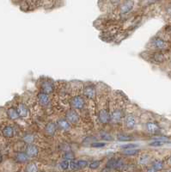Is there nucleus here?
<instances>
[{
  "label": "nucleus",
  "mask_w": 171,
  "mask_h": 172,
  "mask_svg": "<svg viewBox=\"0 0 171 172\" xmlns=\"http://www.w3.org/2000/svg\"><path fill=\"white\" fill-rule=\"evenodd\" d=\"M147 161H148V157H147L146 155H145V156H142V157H140V161H139V163H142V164H144V163H145Z\"/></svg>",
  "instance_id": "33"
},
{
  "label": "nucleus",
  "mask_w": 171,
  "mask_h": 172,
  "mask_svg": "<svg viewBox=\"0 0 171 172\" xmlns=\"http://www.w3.org/2000/svg\"><path fill=\"white\" fill-rule=\"evenodd\" d=\"M166 172H171V170H168V171H166Z\"/></svg>",
  "instance_id": "37"
},
{
  "label": "nucleus",
  "mask_w": 171,
  "mask_h": 172,
  "mask_svg": "<svg viewBox=\"0 0 171 172\" xmlns=\"http://www.w3.org/2000/svg\"><path fill=\"white\" fill-rule=\"evenodd\" d=\"M166 143H169V141L156 139V140H155V141L151 142V143L149 144V146H163V145H164V144H166Z\"/></svg>",
  "instance_id": "25"
},
{
  "label": "nucleus",
  "mask_w": 171,
  "mask_h": 172,
  "mask_svg": "<svg viewBox=\"0 0 171 172\" xmlns=\"http://www.w3.org/2000/svg\"><path fill=\"white\" fill-rule=\"evenodd\" d=\"M57 124L54 122H49L46 126V132L49 135V136H53L55 134L56 131H57Z\"/></svg>",
  "instance_id": "18"
},
{
  "label": "nucleus",
  "mask_w": 171,
  "mask_h": 172,
  "mask_svg": "<svg viewBox=\"0 0 171 172\" xmlns=\"http://www.w3.org/2000/svg\"><path fill=\"white\" fill-rule=\"evenodd\" d=\"M100 165H101V161L96 160V161H93L92 163H91L89 164V167L91 168V170H96V169L100 167Z\"/></svg>",
  "instance_id": "26"
},
{
  "label": "nucleus",
  "mask_w": 171,
  "mask_h": 172,
  "mask_svg": "<svg viewBox=\"0 0 171 172\" xmlns=\"http://www.w3.org/2000/svg\"><path fill=\"white\" fill-rule=\"evenodd\" d=\"M146 131L151 134H158L160 132V127L155 122H147L145 125Z\"/></svg>",
  "instance_id": "11"
},
{
  "label": "nucleus",
  "mask_w": 171,
  "mask_h": 172,
  "mask_svg": "<svg viewBox=\"0 0 171 172\" xmlns=\"http://www.w3.org/2000/svg\"><path fill=\"white\" fill-rule=\"evenodd\" d=\"M139 152V150L138 149H131V150H127V151H125L124 154L126 155V156H134Z\"/></svg>",
  "instance_id": "27"
},
{
  "label": "nucleus",
  "mask_w": 171,
  "mask_h": 172,
  "mask_svg": "<svg viewBox=\"0 0 171 172\" xmlns=\"http://www.w3.org/2000/svg\"><path fill=\"white\" fill-rule=\"evenodd\" d=\"M152 44L158 50H164L168 47V43L161 38H155L152 41Z\"/></svg>",
  "instance_id": "14"
},
{
  "label": "nucleus",
  "mask_w": 171,
  "mask_h": 172,
  "mask_svg": "<svg viewBox=\"0 0 171 172\" xmlns=\"http://www.w3.org/2000/svg\"><path fill=\"white\" fill-rule=\"evenodd\" d=\"M77 164L78 170L79 169H84V168L87 167L89 165L88 162L85 161V160H78V161H77Z\"/></svg>",
  "instance_id": "28"
},
{
  "label": "nucleus",
  "mask_w": 171,
  "mask_h": 172,
  "mask_svg": "<svg viewBox=\"0 0 171 172\" xmlns=\"http://www.w3.org/2000/svg\"><path fill=\"white\" fill-rule=\"evenodd\" d=\"M152 169L156 171H160L163 169V163L161 160H155L152 163Z\"/></svg>",
  "instance_id": "20"
},
{
  "label": "nucleus",
  "mask_w": 171,
  "mask_h": 172,
  "mask_svg": "<svg viewBox=\"0 0 171 172\" xmlns=\"http://www.w3.org/2000/svg\"><path fill=\"white\" fill-rule=\"evenodd\" d=\"M169 163L171 164V156L169 157Z\"/></svg>",
  "instance_id": "36"
},
{
  "label": "nucleus",
  "mask_w": 171,
  "mask_h": 172,
  "mask_svg": "<svg viewBox=\"0 0 171 172\" xmlns=\"http://www.w3.org/2000/svg\"><path fill=\"white\" fill-rule=\"evenodd\" d=\"M26 172H38V167L34 163H30L26 166Z\"/></svg>",
  "instance_id": "23"
},
{
  "label": "nucleus",
  "mask_w": 171,
  "mask_h": 172,
  "mask_svg": "<svg viewBox=\"0 0 171 172\" xmlns=\"http://www.w3.org/2000/svg\"><path fill=\"white\" fill-rule=\"evenodd\" d=\"M26 153L29 157H37V155L39 153V149H38V147L35 145H33V144L29 145L26 148Z\"/></svg>",
  "instance_id": "16"
},
{
  "label": "nucleus",
  "mask_w": 171,
  "mask_h": 172,
  "mask_svg": "<svg viewBox=\"0 0 171 172\" xmlns=\"http://www.w3.org/2000/svg\"><path fill=\"white\" fill-rule=\"evenodd\" d=\"M60 168L63 170H66L70 168V161H66V160H63L60 164Z\"/></svg>",
  "instance_id": "29"
},
{
  "label": "nucleus",
  "mask_w": 171,
  "mask_h": 172,
  "mask_svg": "<svg viewBox=\"0 0 171 172\" xmlns=\"http://www.w3.org/2000/svg\"><path fill=\"white\" fill-rule=\"evenodd\" d=\"M117 139L120 141H130L132 138L130 135H127V134H125V133H121V134H119L117 136Z\"/></svg>",
  "instance_id": "24"
},
{
  "label": "nucleus",
  "mask_w": 171,
  "mask_h": 172,
  "mask_svg": "<svg viewBox=\"0 0 171 172\" xmlns=\"http://www.w3.org/2000/svg\"><path fill=\"white\" fill-rule=\"evenodd\" d=\"M3 160H4V156L2 153H0V163L3 162Z\"/></svg>",
  "instance_id": "35"
},
{
  "label": "nucleus",
  "mask_w": 171,
  "mask_h": 172,
  "mask_svg": "<svg viewBox=\"0 0 171 172\" xmlns=\"http://www.w3.org/2000/svg\"><path fill=\"white\" fill-rule=\"evenodd\" d=\"M98 119L101 124H108L111 122L110 111L107 108H103L98 111Z\"/></svg>",
  "instance_id": "4"
},
{
  "label": "nucleus",
  "mask_w": 171,
  "mask_h": 172,
  "mask_svg": "<svg viewBox=\"0 0 171 172\" xmlns=\"http://www.w3.org/2000/svg\"><path fill=\"white\" fill-rule=\"evenodd\" d=\"M5 113H6V115L8 117V119H10V121H16L19 118V115L17 114V110H16L15 107H14L13 105L7 107L6 109H5Z\"/></svg>",
  "instance_id": "8"
},
{
  "label": "nucleus",
  "mask_w": 171,
  "mask_h": 172,
  "mask_svg": "<svg viewBox=\"0 0 171 172\" xmlns=\"http://www.w3.org/2000/svg\"><path fill=\"white\" fill-rule=\"evenodd\" d=\"M146 172H156L155 170H153L152 168H149V169H147V170Z\"/></svg>",
  "instance_id": "34"
},
{
  "label": "nucleus",
  "mask_w": 171,
  "mask_h": 172,
  "mask_svg": "<svg viewBox=\"0 0 171 172\" xmlns=\"http://www.w3.org/2000/svg\"><path fill=\"white\" fill-rule=\"evenodd\" d=\"M84 95L88 99H94L96 96V88L92 84H87L84 88Z\"/></svg>",
  "instance_id": "9"
},
{
  "label": "nucleus",
  "mask_w": 171,
  "mask_h": 172,
  "mask_svg": "<svg viewBox=\"0 0 171 172\" xmlns=\"http://www.w3.org/2000/svg\"><path fill=\"white\" fill-rule=\"evenodd\" d=\"M57 127L63 132H68L70 129V125L66 119H60L57 122Z\"/></svg>",
  "instance_id": "17"
},
{
  "label": "nucleus",
  "mask_w": 171,
  "mask_h": 172,
  "mask_svg": "<svg viewBox=\"0 0 171 172\" xmlns=\"http://www.w3.org/2000/svg\"><path fill=\"white\" fill-rule=\"evenodd\" d=\"M63 158L64 160H66V161H70V160H74L75 158V155L74 153L70 151H67V152H65V153L63 154Z\"/></svg>",
  "instance_id": "22"
},
{
  "label": "nucleus",
  "mask_w": 171,
  "mask_h": 172,
  "mask_svg": "<svg viewBox=\"0 0 171 172\" xmlns=\"http://www.w3.org/2000/svg\"><path fill=\"white\" fill-rule=\"evenodd\" d=\"M15 108H16V110H17V114H18V115H19V118L25 119V118L29 116V109L28 108V107L26 106L24 103H22V102L17 103Z\"/></svg>",
  "instance_id": "5"
},
{
  "label": "nucleus",
  "mask_w": 171,
  "mask_h": 172,
  "mask_svg": "<svg viewBox=\"0 0 171 172\" xmlns=\"http://www.w3.org/2000/svg\"><path fill=\"white\" fill-rule=\"evenodd\" d=\"M124 124L127 129H132L136 126V118L132 115H127L124 119Z\"/></svg>",
  "instance_id": "12"
},
{
  "label": "nucleus",
  "mask_w": 171,
  "mask_h": 172,
  "mask_svg": "<svg viewBox=\"0 0 171 172\" xmlns=\"http://www.w3.org/2000/svg\"><path fill=\"white\" fill-rule=\"evenodd\" d=\"M70 105L74 110H82L84 105H85V101L84 97L81 96H73L70 100Z\"/></svg>",
  "instance_id": "2"
},
{
  "label": "nucleus",
  "mask_w": 171,
  "mask_h": 172,
  "mask_svg": "<svg viewBox=\"0 0 171 172\" xmlns=\"http://www.w3.org/2000/svg\"><path fill=\"white\" fill-rule=\"evenodd\" d=\"M15 128L12 127L11 125L6 124V125H4L3 127H1L0 134L5 139H12L13 137L15 136Z\"/></svg>",
  "instance_id": "3"
},
{
  "label": "nucleus",
  "mask_w": 171,
  "mask_h": 172,
  "mask_svg": "<svg viewBox=\"0 0 171 172\" xmlns=\"http://www.w3.org/2000/svg\"><path fill=\"white\" fill-rule=\"evenodd\" d=\"M66 121L70 124H77L79 122V115L74 109H70L66 112Z\"/></svg>",
  "instance_id": "7"
},
{
  "label": "nucleus",
  "mask_w": 171,
  "mask_h": 172,
  "mask_svg": "<svg viewBox=\"0 0 171 172\" xmlns=\"http://www.w3.org/2000/svg\"><path fill=\"white\" fill-rule=\"evenodd\" d=\"M105 143L103 142H93L91 143V146L95 147V148H100V147H104L105 146Z\"/></svg>",
  "instance_id": "31"
},
{
  "label": "nucleus",
  "mask_w": 171,
  "mask_h": 172,
  "mask_svg": "<svg viewBox=\"0 0 171 172\" xmlns=\"http://www.w3.org/2000/svg\"><path fill=\"white\" fill-rule=\"evenodd\" d=\"M40 89H41V92L45 93L46 95L51 94L53 91V90H54L53 83L50 81V80H44V81L41 82Z\"/></svg>",
  "instance_id": "6"
},
{
  "label": "nucleus",
  "mask_w": 171,
  "mask_h": 172,
  "mask_svg": "<svg viewBox=\"0 0 171 172\" xmlns=\"http://www.w3.org/2000/svg\"><path fill=\"white\" fill-rule=\"evenodd\" d=\"M123 117H124L123 108L121 106H117L116 104H115L110 111L111 122H115V123L120 122Z\"/></svg>",
  "instance_id": "1"
},
{
  "label": "nucleus",
  "mask_w": 171,
  "mask_h": 172,
  "mask_svg": "<svg viewBox=\"0 0 171 172\" xmlns=\"http://www.w3.org/2000/svg\"><path fill=\"white\" fill-rule=\"evenodd\" d=\"M22 140L25 142L26 144H28V145H32L33 142L35 141V136L33 134H30V133H27V134H25L23 136Z\"/></svg>",
  "instance_id": "21"
},
{
  "label": "nucleus",
  "mask_w": 171,
  "mask_h": 172,
  "mask_svg": "<svg viewBox=\"0 0 171 172\" xmlns=\"http://www.w3.org/2000/svg\"><path fill=\"white\" fill-rule=\"evenodd\" d=\"M164 60V55L161 53H155L152 54V61L155 63H162Z\"/></svg>",
  "instance_id": "19"
},
{
  "label": "nucleus",
  "mask_w": 171,
  "mask_h": 172,
  "mask_svg": "<svg viewBox=\"0 0 171 172\" xmlns=\"http://www.w3.org/2000/svg\"><path fill=\"white\" fill-rule=\"evenodd\" d=\"M138 147V145H134V144H129V145H125V146H121L122 149H124V150H131V149H135Z\"/></svg>",
  "instance_id": "30"
},
{
  "label": "nucleus",
  "mask_w": 171,
  "mask_h": 172,
  "mask_svg": "<svg viewBox=\"0 0 171 172\" xmlns=\"http://www.w3.org/2000/svg\"><path fill=\"white\" fill-rule=\"evenodd\" d=\"M133 5H134V2L132 1H126V2H123L120 6V11H121V14L125 15L129 13L132 8H133Z\"/></svg>",
  "instance_id": "10"
},
{
  "label": "nucleus",
  "mask_w": 171,
  "mask_h": 172,
  "mask_svg": "<svg viewBox=\"0 0 171 172\" xmlns=\"http://www.w3.org/2000/svg\"><path fill=\"white\" fill-rule=\"evenodd\" d=\"M14 159H15V161H16L17 163H24L29 162V157L27 155V153H26V152H16V153H15V157H14Z\"/></svg>",
  "instance_id": "15"
},
{
  "label": "nucleus",
  "mask_w": 171,
  "mask_h": 172,
  "mask_svg": "<svg viewBox=\"0 0 171 172\" xmlns=\"http://www.w3.org/2000/svg\"><path fill=\"white\" fill-rule=\"evenodd\" d=\"M37 99H38V101H39V103H40L41 106L47 107L49 106V104H50V98H49V96H48V95L43 93V92L38 93Z\"/></svg>",
  "instance_id": "13"
},
{
  "label": "nucleus",
  "mask_w": 171,
  "mask_h": 172,
  "mask_svg": "<svg viewBox=\"0 0 171 172\" xmlns=\"http://www.w3.org/2000/svg\"><path fill=\"white\" fill-rule=\"evenodd\" d=\"M101 139H106V140H112L113 139H112V137L108 134V133H101Z\"/></svg>",
  "instance_id": "32"
}]
</instances>
